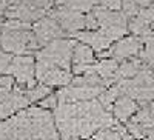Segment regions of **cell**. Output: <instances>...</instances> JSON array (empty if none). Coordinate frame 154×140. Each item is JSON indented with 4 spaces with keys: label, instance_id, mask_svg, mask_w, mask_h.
I'll use <instances>...</instances> for the list:
<instances>
[{
    "label": "cell",
    "instance_id": "obj_17",
    "mask_svg": "<svg viewBox=\"0 0 154 140\" xmlns=\"http://www.w3.org/2000/svg\"><path fill=\"white\" fill-rule=\"evenodd\" d=\"M120 9L128 19L137 16V12L140 11V8L137 6V3L134 2V0H122V8Z\"/></svg>",
    "mask_w": 154,
    "mask_h": 140
},
{
    "label": "cell",
    "instance_id": "obj_12",
    "mask_svg": "<svg viewBox=\"0 0 154 140\" xmlns=\"http://www.w3.org/2000/svg\"><path fill=\"white\" fill-rule=\"evenodd\" d=\"M145 65H143V60L142 59H126L122 65H119V69H117V80L120 79H131L134 75L142 69Z\"/></svg>",
    "mask_w": 154,
    "mask_h": 140
},
{
    "label": "cell",
    "instance_id": "obj_15",
    "mask_svg": "<svg viewBox=\"0 0 154 140\" xmlns=\"http://www.w3.org/2000/svg\"><path fill=\"white\" fill-rule=\"evenodd\" d=\"M125 135L123 128H116V125L109 128H102L94 134V140H122Z\"/></svg>",
    "mask_w": 154,
    "mask_h": 140
},
{
    "label": "cell",
    "instance_id": "obj_6",
    "mask_svg": "<svg viewBox=\"0 0 154 140\" xmlns=\"http://www.w3.org/2000/svg\"><path fill=\"white\" fill-rule=\"evenodd\" d=\"M51 17L56 19L57 23L60 25V28L71 35L85 29V16L80 11H74V9H69L65 6H59L57 9H54L51 12Z\"/></svg>",
    "mask_w": 154,
    "mask_h": 140
},
{
    "label": "cell",
    "instance_id": "obj_13",
    "mask_svg": "<svg viewBox=\"0 0 154 140\" xmlns=\"http://www.w3.org/2000/svg\"><path fill=\"white\" fill-rule=\"evenodd\" d=\"M142 45L143 49H140V57H142V60L149 63L154 72V31H149L146 35H143Z\"/></svg>",
    "mask_w": 154,
    "mask_h": 140
},
{
    "label": "cell",
    "instance_id": "obj_11",
    "mask_svg": "<svg viewBox=\"0 0 154 140\" xmlns=\"http://www.w3.org/2000/svg\"><path fill=\"white\" fill-rule=\"evenodd\" d=\"M137 112V103L136 100L126 94H120L117 100L112 105V114L114 117L120 122H128L131 120V117Z\"/></svg>",
    "mask_w": 154,
    "mask_h": 140
},
{
    "label": "cell",
    "instance_id": "obj_14",
    "mask_svg": "<svg viewBox=\"0 0 154 140\" xmlns=\"http://www.w3.org/2000/svg\"><path fill=\"white\" fill-rule=\"evenodd\" d=\"M120 96V88L116 85V86H109L108 90H103L100 94H99V97H97V100L102 103V106H103L106 111H109V109H112V105H114V102L117 100V97Z\"/></svg>",
    "mask_w": 154,
    "mask_h": 140
},
{
    "label": "cell",
    "instance_id": "obj_3",
    "mask_svg": "<svg viewBox=\"0 0 154 140\" xmlns=\"http://www.w3.org/2000/svg\"><path fill=\"white\" fill-rule=\"evenodd\" d=\"M74 45L75 40L63 39V37L46 43L40 51L35 53V69L63 68L71 71Z\"/></svg>",
    "mask_w": 154,
    "mask_h": 140
},
{
    "label": "cell",
    "instance_id": "obj_2",
    "mask_svg": "<svg viewBox=\"0 0 154 140\" xmlns=\"http://www.w3.org/2000/svg\"><path fill=\"white\" fill-rule=\"evenodd\" d=\"M0 140H62L54 116L42 106L25 108L0 120Z\"/></svg>",
    "mask_w": 154,
    "mask_h": 140
},
{
    "label": "cell",
    "instance_id": "obj_19",
    "mask_svg": "<svg viewBox=\"0 0 154 140\" xmlns=\"http://www.w3.org/2000/svg\"><path fill=\"white\" fill-rule=\"evenodd\" d=\"M12 60V54L6 53V51H3L2 48H0V74H5L9 63Z\"/></svg>",
    "mask_w": 154,
    "mask_h": 140
},
{
    "label": "cell",
    "instance_id": "obj_10",
    "mask_svg": "<svg viewBox=\"0 0 154 140\" xmlns=\"http://www.w3.org/2000/svg\"><path fill=\"white\" fill-rule=\"evenodd\" d=\"M74 37L79 42L82 43H86L88 46H91L94 51L97 53H102V51H106L111 48V45L114 43L109 37L102 31L100 28L99 29H86V31H79L75 32Z\"/></svg>",
    "mask_w": 154,
    "mask_h": 140
},
{
    "label": "cell",
    "instance_id": "obj_1",
    "mask_svg": "<svg viewBox=\"0 0 154 140\" xmlns=\"http://www.w3.org/2000/svg\"><path fill=\"white\" fill-rule=\"evenodd\" d=\"M54 123L62 140H85L116 122L97 99L80 102H59Z\"/></svg>",
    "mask_w": 154,
    "mask_h": 140
},
{
    "label": "cell",
    "instance_id": "obj_8",
    "mask_svg": "<svg viewBox=\"0 0 154 140\" xmlns=\"http://www.w3.org/2000/svg\"><path fill=\"white\" fill-rule=\"evenodd\" d=\"M96 63V56H94V49L91 46H88L86 43L82 42H75L74 49H72V66L71 71L74 75H80L85 74L89 66Z\"/></svg>",
    "mask_w": 154,
    "mask_h": 140
},
{
    "label": "cell",
    "instance_id": "obj_5",
    "mask_svg": "<svg viewBox=\"0 0 154 140\" xmlns=\"http://www.w3.org/2000/svg\"><path fill=\"white\" fill-rule=\"evenodd\" d=\"M5 74H9L14 77L16 83L22 86L23 90H29V88L37 85L35 79V57L32 56H16L12 57L9 66Z\"/></svg>",
    "mask_w": 154,
    "mask_h": 140
},
{
    "label": "cell",
    "instance_id": "obj_18",
    "mask_svg": "<svg viewBox=\"0 0 154 140\" xmlns=\"http://www.w3.org/2000/svg\"><path fill=\"white\" fill-rule=\"evenodd\" d=\"M59 105V97H57V94H48L46 97H43L40 102H38V106H42V108H45V109H56V106Z\"/></svg>",
    "mask_w": 154,
    "mask_h": 140
},
{
    "label": "cell",
    "instance_id": "obj_20",
    "mask_svg": "<svg viewBox=\"0 0 154 140\" xmlns=\"http://www.w3.org/2000/svg\"><path fill=\"white\" fill-rule=\"evenodd\" d=\"M100 6H103L106 9H112V11H119L122 8V0H100Z\"/></svg>",
    "mask_w": 154,
    "mask_h": 140
},
{
    "label": "cell",
    "instance_id": "obj_21",
    "mask_svg": "<svg viewBox=\"0 0 154 140\" xmlns=\"http://www.w3.org/2000/svg\"><path fill=\"white\" fill-rule=\"evenodd\" d=\"M8 8V0H0V32H2V16L5 14V9Z\"/></svg>",
    "mask_w": 154,
    "mask_h": 140
},
{
    "label": "cell",
    "instance_id": "obj_16",
    "mask_svg": "<svg viewBox=\"0 0 154 140\" xmlns=\"http://www.w3.org/2000/svg\"><path fill=\"white\" fill-rule=\"evenodd\" d=\"M25 93H26V97L29 100V103H34V102H37V103H38V102H40L43 97H46L48 94H51V86L38 82V85L29 88V90H25Z\"/></svg>",
    "mask_w": 154,
    "mask_h": 140
},
{
    "label": "cell",
    "instance_id": "obj_22",
    "mask_svg": "<svg viewBox=\"0 0 154 140\" xmlns=\"http://www.w3.org/2000/svg\"><path fill=\"white\" fill-rule=\"evenodd\" d=\"M134 2L137 3V6H139V8H146V6L152 5L154 0H134Z\"/></svg>",
    "mask_w": 154,
    "mask_h": 140
},
{
    "label": "cell",
    "instance_id": "obj_9",
    "mask_svg": "<svg viewBox=\"0 0 154 140\" xmlns=\"http://www.w3.org/2000/svg\"><path fill=\"white\" fill-rule=\"evenodd\" d=\"M140 49H142V40L134 34L133 35H123L122 39H119L109 48L111 56L116 60L131 59V57H134L140 53Z\"/></svg>",
    "mask_w": 154,
    "mask_h": 140
},
{
    "label": "cell",
    "instance_id": "obj_4",
    "mask_svg": "<svg viewBox=\"0 0 154 140\" xmlns=\"http://www.w3.org/2000/svg\"><path fill=\"white\" fill-rule=\"evenodd\" d=\"M0 48L9 54L22 56L38 48V43L35 40L32 28L19 31H2L0 32Z\"/></svg>",
    "mask_w": 154,
    "mask_h": 140
},
{
    "label": "cell",
    "instance_id": "obj_7",
    "mask_svg": "<svg viewBox=\"0 0 154 140\" xmlns=\"http://www.w3.org/2000/svg\"><path fill=\"white\" fill-rule=\"evenodd\" d=\"M32 32L35 35V40H37L38 46H45L46 43L63 37V32L65 31L60 28V25L57 23L56 19H53L51 16H43L42 19L34 22Z\"/></svg>",
    "mask_w": 154,
    "mask_h": 140
}]
</instances>
